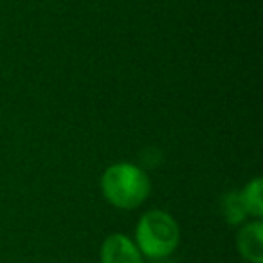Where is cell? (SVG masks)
I'll return each mask as SVG.
<instances>
[{"label": "cell", "instance_id": "1", "mask_svg": "<svg viewBox=\"0 0 263 263\" xmlns=\"http://www.w3.org/2000/svg\"><path fill=\"white\" fill-rule=\"evenodd\" d=\"M101 191L114 208L136 209L150 195V179L139 166L117 162L101 175Z\"/></svg>", "mask_w": 263, "mask_h": 263}, {"label": "cell", "instance_id": "2", "mask_svg": "<svg viewBox=\"0 0 263 263\" xmlns=\"http://www.w3.org/2000/svg\"><path fill=\"white\" fill-rule=\"evenodd\" d=\"M180 241V229L170 213L154 209L144 213L136 227V245L143 256L161 259L170 256Z\"/></svg>", "mask_w": 263, "mask_h": 263}, {"label": "cell", "instance_id": "3", "mask_svg": "<svg viewBox=\"0 0 263 263\" xmlns=\"http://www.w3.org/2000/svg\"><path fill=\"white\" fill-rule=\"evenodd\" d=\"M99 259L101 263H143V254L130 236L114 233L103 241Z\"/></svg>", "mask_w": 263, "mask_h": 263}, {"label": "cell", "instance_id": "4", "mask_svg": "<svg viewBox=\"0 0 263 263\" xmlns=\"http://www.w3.org/2000/svg\"><path fill=\"white\" fill-rule=\"evenodd\" d=\"M236 247L245 261L263 263V223L259 220L241 227L236 236Z\"/></svg>", "mask_w": 263, "mask_h": 263}, {"label": "cell", "instance_id": "5", "mask_svg": "<svg viewBox=\"0 0 263 263\" xmlns=\"http://www.w3.org/2000/svg\"><path fill=\"white\" fill-rule=\"evenodd\" d=\"M261 190H263L261 179L256 177L254 180L245 184V187L240 191V200H241V204H243V209H245V213H247V216L259 218V216L263 215Z\"/></svg>", "mask_w": 263, "mask_h": 263}, {"label": "cell", "instance_id": "6", "mask_svg": "<svg viewBox=\"0 0 263 263\" xmlns=\"http://www.w3.org/2000/svg\"><path fill=\"white\" fill-rule=\"evenodd\" d=\"M222 213H223V216H226L227 223H231V226H240V223L243 222L247 213H245L243 204H241V200H240V193L229 191L227 195H223Z\"/></svg>", "mask_w": 263, "mask_h": 263}]
</instances>
